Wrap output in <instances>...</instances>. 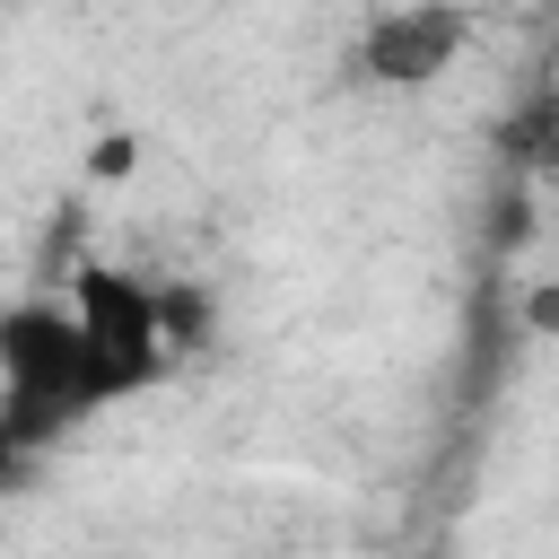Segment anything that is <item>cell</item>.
Masks as SVG:
<instances>
[{"label": "cell", "instance_id": "6da1fadb", "mask_svg": "<svg viewBox=\"0 0 559 559\" xmlns=\"http://www.w3.org/2000/svg\"><path fill=\"white\" fill-rule=\"evenodd\" d=\"M0 411L9 428L44 454L61 428L114 411L105 376H96V349H87V323L79 306H52V297H17L0 314Z\"/></svg>", "mask_w": 559, "mask_h": 559}, {"label": "cell", "instance_id": "7a4b0ae2", "mask_svg": "<svg viewBox=\"0 0 559 559\" xmlns=\"http://www.w3.org/2000/svg\"><path fill=\"white\" fill-rule=\"evenodd\" d=\"M70 306H79V323H87V349H96V376H105L114 402L166 384L183 332H175V306H166L140 271H122V262H87V271L70 280Z\"/></svg>", "mask_w": 559, "mask_h": 559}, {"label": "cell", "instance_id": "3957f363", "mask_svg": "<svg viewBox=\"0 0 559 559\" xmlns=\"http://www.w3.org/2000/svg\"><path fill=\"white\" fill-rule=\"evenodd\" d=\"M463 44H472V9L463 0H384L358 26L349 61H358L367 87H437L463 61Z\"/></svg>", "mask_w": 559, "mask_h": 559}, {"label": "cell", "instance_id": "277c9868", "mask_svg": "<svg viewBox=\"0 0 559 559\" xmlns=\"http://www.w3.org/2000/svg\"><path fill=\"white\" fill-rule=\"evenodd\" d=\"M26 463H35V445H26V437L9 428V411H0V489H9V480H17Z\"/></svg>", "mask_w": 559, "mask_h": 559}, {"label": "cell", "instance_id": "5b68a950", "mask_svg": "<svg viewBox=\"0 0 559 559\" xmlns=\"http://www.w3.org/2000/svg\"><path fill=\"white\" fill-rule=\"evenodd\" d=\"M122 166H131V140H122V131H114V140H105V148H96V175H122Z\"/></svg>", "mask_w": 559, "mask_h": 559}, {"label": "cell", "instance_id": "8992f818", "mask_svg": "<svg viewBox=\"0 0 559 559\" xmlns=\"http://www.w3.org/2000/svg\"><path fill=\"white\" fill-rule=\"evenodd\" d=\"M533 323H542V332L559 323V288H550V297H533Z\"/></svg>", "mask_w": 559, "mask_h": 559}]
</instances>
